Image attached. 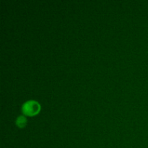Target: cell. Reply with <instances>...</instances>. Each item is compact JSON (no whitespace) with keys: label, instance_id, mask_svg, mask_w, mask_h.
Instances as JSON below:
<instances>
[{"label":"cell","instance_id":"cell-1","mask_svg":"<svg viewBox=\"0 0 148 148\" xmlns=\"http://www.w3.org/2000/svg\"><path fill=\"white\" fill-rule=\"evenodd\" d=\"M39 110L40 106L35 101H27L23 106V112L27 116H34L39 112Z\"/></svg>","mask_w":148,"mask_h":148},{"label":"cell","instance_id":"cell-2","mask_svg":"<svg viewBox=\"0 0 148 148\" xmlns=\"http://www.w3.org/2000/svg\"><path fill=\"white\" fill-rule=\"evenodd\" d=\"M26 119L23 116H19L16 121V124L19 127H24L26 124Z\"/></svg>","mask_w":148,"mask_h":148}]
</instances>
